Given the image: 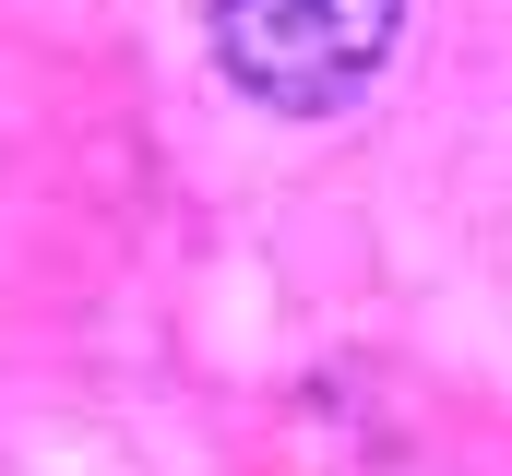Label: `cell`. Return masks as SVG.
Wrapping results in <instances>:
<instances>
[{"label": "cell", "instance_id": "6da1fadb", "mask_svg": "<svg viewBox=\"0 0 512 476\" xmlns=\"http://www.w3.org/2000/svg\"><path fill=\"white\" fill-rule=\"evenodd\" d=\"M393 24H405V0H215V60L239 96L322 119L393 60Z\"/></svg>", "mask_w": 512, "mask_h": 476}]
</instances>
